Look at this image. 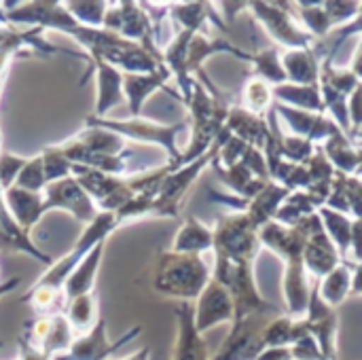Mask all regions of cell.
Returning <instances> with one entry per match:
<instances>
[{"label":"cell","instance_id":"7a4b0ae2","mask_svg":"<svg viewBox=\"0 0 362 360\" xmlns=\"http://www.w3.org/2000/svg\"><path fill=\"white\" fill-rule=\"evenodd\" d=\"M176 360H206V346L197 335V327L191 320V312L182 310V331Z\"/></svg>","mask_w":362,"mask_h":360},{"label":"cell","instance_id":"6da1fadb","mask_svg":"<svg viewBox=\"0 0 362 360\" xmlns=\"http://www.w3.org/2000/svg\"><path fill=\"white\" fill-rule=\"evenodd\" d=\"M231 318V301L223 291L210 289L202 301L199 308V318H197V331H204L216 323L229 320Z\"/></svg>","mask_w":362,"mask_h":360},{"label":"cell","instance_id":"3957f363","mask_svg":"<svg viewBox=\"0 0 362 360\" xmlns=\"http://www.w3.org/2000/svg\"><path fill=\"white\" fill-rule=\"evenodd\" d=\"M255 360H293L291 346L284 348H263V352Z\"/></svg>","mask_w":362,"mask_h":360}]
</instances>
